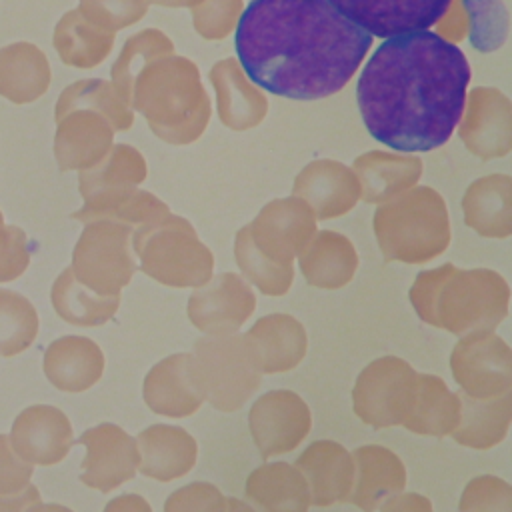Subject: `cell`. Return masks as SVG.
<instances>
[{
  "label": "cell",
  "instance_id": "cell-15",
  "mask_svg": "<svg viewBox=\"0 0 512 512\" xmlns=\"http://www.w3.org/2000/svg\"><path fill=\"white\" fill-rule=\"evenodd\" d=\"M76 442L86 448L80 466L84 486L106 494L136 476L140 462L138 446L120 426L102 422L82 432Z\"/></svg>",
  "mask_w": 512,
  "mask_h": 512
},
{
  "label": "cell",
  "instance_id": "cell-43",
  "mask_svg": "<svg viewBox=\"0 0 512 512\" xmlns=\"http://www.w3.org/2000/svg\"><path fill=\"white\" fill-rule=\"evenodd\" d=\"M148 0H80L78 12L104 30L118 32L140 22L148 12Z\"/></svg>",
  "mask_w": 512,
  "mask_h": 512
},
{
  "label": "cell",
  "instance_id": "cell-52",
  "mask_svg": "<svg viewBox=\"0 0 512 512\" xmlns=\"http://www.w3.org/2000/svg\"><path fill=\"white\" fill-rule=\"evenodd\" d=\"M148 2L164 6V8H194L202 0H148Z\"/></svg>",
  "mask_w": 512,
  "mask_h": 512
},
{
  "label": "cell",
  "instance_id": "cell-17",
  "mask_svg": "<svg viewBox=\"0 0 512 512\" xmlns=\"http://www.w3.org/2000/svg\"><path fill=\"white\" fill-rule=\"evenodd\" d=\"M8 440L30 466H54L68 456L74 434L68 416L60 408L32 404L14 418Z\"/></svg>",
  "mask_w": 512,
  "mask_h": 512
},
{
  "label": "cell",
  "instance_id": "cell-46",
  "mask_svg": "<svg viewBox=\"0 0 512 512\" xmlns=\"http://www.w3.org/2000/svg\"><path fill=\"white\" fill-rule=\"evenodd\" d=\"M30 264L28 238L22 228L14 224L0 226V282L20 278Z\"/></svg>",
  "mask_w": 512,
  "mask_h": 512
},
{
  "label": "cell",
  "instance_id": "cell-30",
  "mask_svg": "<svg viewBox=\"0 0 512 512\" xmlns=\"http://www.w3.org/2000/svg\"><path fill=\"white\" fill-rule=\"evenodd\" d=\"M464 222L484 238H508L512 234V178L488 174L474 180L462 198Z\"/></svg>",
  "mask_w": 512,
  "mask_h": 512
},
{
  "label": "cell",
  "instance_id": "cell-41",
  "mask_svg": "<svg viewBox=\"0 0 512 512\" xmlns=\"http://www.w3.org/2000/svg\"><path fill=\"white\" fill-rule=\"evenodd\" d=\"M466 36L478 52L498 50L508 36V10L502 0H460Z\"/></svg>",
  "mask_w": 512,
  "mask_h": 512
},
{
  "label": "cell",
  "instance_id": "cell-37",
  "mask_svg": "<svg viewBox=\"0 0 512 512\" xmlns=\"http://www.w3.org/2000/svg\"><path fill=\"white\" fill-rule=\"evenodd\" d=\"M50 300L54 312L68 324L94 328L106 324L120 308V296H100L82 286L70 266L52 284Z\"/></svg>",
  "mask_w": 512,
  "mask_h": 512
},
{
  "label": "cell",
  "instance_id": "cell-33",
  "mask_svg": "<svg viewBox=\"0 0 512 512\" xmlns=\"http://www.w3.org/2000/svg\"><path fill=\"white\" fill-rule=\"evenodd\" d=\"M46 54L32 42H12L0 48V96L14 104H30L50 86Z\"/></svg>",
  "mask_w": 512,
  "mask_h": 512
},
{
  "label": "cell",
  "instance_id": "cell-22",
  "mask_svg": "<svg viewBox=\"0 0 512 512\" xmlns=\"http://www.w3.org/2000/svg\"><path fill=\"white\" fill-rule=\"evenodd\" d=\"M350 456L354 462V480L346 502L358 506L362 512H374L390 496L404 490L406 468L390 448L368 444L356 448Z\"/></svg>",
  "mask_w": 512,
  "mask_h": 512
},
{
  "label": "cell",
  "instance_id": "cell-50",
  "mask_svg": "<svg viewBox=\"0 0 512 512\" xmlns=\"http://www.w3.org/2000/svg\"><path fill=\"white\" fill-rule=\"evenodd\" d=\"M104 512H152L148 500L138 494H122L112 498L106 506Z\"/></svg>",
  "mask_w": 512,
  "mask_h": 512
},
{
  "label": "cell",
  "instance_id": "cell-34",
  "mask_svg": "<svg viewBox=\"0 0 512 512\" xmlns=\"http://www.w3.org/2000/svg\"><path fill=\"white\" fill-rule=\"evenodd\" d=\"M166 214H170L168 204L156 198L152 192L138 188H114L86 198L84 206L72 212V218L84 224L94 220H110L134 230L164 218Z\"/></svg>",
  "mask_w": 512,
  "mask_h": 512
},
{
  "label": "cell",
  "instance_id": "cell-35",
  "mask_svg": "<svg viewBox=\"0 0 512 512\" xmlns=\"http://www.w3.org/2000/svg\"><path fill=\"white\" fill-rule=\"evenodd\" d=\"M116 34L84 18L78 8L68 10L54 26L52 44L66 66L88 70L106 60Z\"/></svg>",
  "mask_w": 512,
  "mask_h": 512
},
{
  "label": "cell",
  "instance_id": "cell-48",
  "mask_svg": "<svg viewBox=\"0 0 512 512\" xmlns=\"http://www.w3.org/2000/svg\"><path fill=\"white\" fill-rule=\"evenodd\" d=\"M380 512H434L432 502L416 492H398L382 502Z\"/></svg>",
  "mask_w": 512,
  "mask_h": 512
},
{
  "label": "cell",
  "instance_id": "cell-27",
  "mask_svg": "<svg viewBox=\"0 0 512 512\" xmlns=\"http://www.w3.org/2000/svg\"><path fill=\"white\" fill-rule=\"evenodd\" d=\"M458 422V396L436 374L416 372L400 426L420 436H450Z\"/></svg>",
  "mask_w": 512,
  "mask_h": 512
},
{
  "label": "cell",
  "instance_id": "cell-8",
  "mask_svg": "<svg viewBox=\"0 0 512 512\" xmlns=\"http://www.w3.org/2000/svg\"><path fill=\"white\" fill-rule=\"evenodd\" d=\"M194 360L208 400L216 410L234 412L260 388L262 370L244 334L202 336Z\"/></svg>",
  "mask_w": 512,
  "mask_h": 512
},
{
  "label": "cell",
  "instance_id": "cell-29",
  "mask_svg": "<svg viewBox=\"0 0 512 512\" xmlns=\"http://www.w3.org/2000/svg\"><path fill=\"white\" fill-rule=\"evenodd\" d=\"M352 172L360 184V198L368 204H382L416 186L422 176V160L418 156L370 150L354 160Z\"/></svg>",
  "mask_w": 512,
  "mask_h": 512
},
{
  "label": "cell",
  "instance_id": "cell-2",
  "mask_svg": "<svg viewBox=\"0 0 512 512\" xmlns=\"http://www.w3.org/2000/svg\"><path fill=\"white\" fill-rule=\"evenodd\" d=\"M370 46L372 36L326 0H250L234 36L250 82L292 100L340 92Z\"/></svg>",
  "mask_w": 512,
  "mask_h": 512
},
{
  "label": "cell",
  "instance_id": "cell-23",
  "mask_svg": "<svg viewBox=\"0 0 512 512\" xmlns=\"http://www.w3.org/2000/svg\"><path fill=\"white\" fill-rule=\"evenodd\" d=\"M220 122L230 130L256 128L268 112L264 92L248 80L236 58L218 60L210 68Z\"/></svg>",
  "mask_w": 512,
  "mask_h": 512
},
{
  "label": "cell",
  "instance_id": "cell-40",
  "mask_svg": "<svg viewBox=\"0 0 512 512\" xmlns=\"http://www.w3.org/2000/svg\"><path fill=\"white\" fill-rule=\"evenodd\" d=\"M40 320L34 304L20 292L0 288V356L12 358L32 346Z\"/></svg>",
  "mask_w": 512,
  "mask_h": 512
},
{
  "label": "cell",
  "instance_id": "cell-28",
  "mask_svg": "<svg viewBox=\"0 0 512 512\" xmlns=\"http://www.w3.org/2000/svg\"><path fill=\"white\" fill-rule=\"evenodd\" d=\"M304 280L322 290H338L352 282L358 268V254L344 234L320 230L298 252Z\"/></svg>",
  "mask_w": 512,
  "mask_h": 512
},
{
  "label": "cell",
  "instance_id": "cell-11",
  "mask_svg": "<svg viewBox=\"0 0 512 512\" xmlns=\"http://www.w3.org/2000/svg\"><path fill=\"white\" fill-rule=\"evenodd\" d=\"M450 370L468 396L496 398L512 392V350L494 332L462 336L452 348Z\"/></svg>",
  "mask_w": 512,
  "mask_h": 512
},
{
  "label": "cell",
  "instance_id": "cell-1",
  "mask_svg": "<svg viewBox=\"0 0 512 512\" xmlns=\"http://www.w3.org/2000/svg\"><path fill=\"white\" fill-rule=\"evenodd\" d=\"M470 64L436 32L386 38L364 64L356 102L368 134L398 152H430L460 122Z\"/></svg>",
  "mask_w": 512,
  "mask_h": 512
},
{
  "label": "cell",
  "instance_id": "cell-45",
  "mask_svg": "<svg viewBox=\"0 0 512 512\" xmlns=\"http://www.w3.org/2000/svg\"><path fill=\"white\" fill-rule=\"evenodd\" d=\"M164 512H226V498L214 484L192 482L166 498Z\"/></svg>",
  "mask_w": 512,
  "mask_h": 512
},
{
  "label": "cell",
  "instance_id": "cell-21",
  "mask_svg": "<svg viewBox=\"0 0 512 512\" xmlns=\"http://www.w3.org/2000/svg\"><path fill=\"white\" fill-rule=\"evenodd\" d=\"M294 466L308 484L310 504L332 506L348 500L354 480V462L342 444L316 440L304 448Z\"/></svg>",
  "mask_w": 512,
  "mask_h": 512
},
{
  "label": "cell",
  "instance_id": "cell-20",
  "mask_svg": "<svg viewBox=\"0 0 512 512\" xmlns=\"http://www.w3.org/2000/svg\"><path fill=\"white\" fill-rule=\"evenodd\" d=\"M54 158L62 172L96 166L114 146L112 126L96 112L74 110L56 120Z\"/></svg>",
  "mask_w": 512,
  "mask_h": 512
},
{
  "label": "cell",
  "instance_id": "cell-24",
  "mask_svg": "<svg viewBox=\"0 0 512 512\" xmlns=\"http://www.w3.org/2000/svg\"><path fill=\"white\" fill-rule=\"evenodd\" d=\"M262 374H278L296 368L308 348V336L300 320L274 312L258 318L244 334Z\"/></svg>",
  "mask_w": 512,
  "mask_h": 512
},
{
  "label": "cell",
  "instance_id": "cell-53",
  "mask_svg": "<svg viewBox=\"0 0 512 512\" xmlns=\"http://www.w3.org/2000/svg\"><path fill=\"white\" fill-rule=\"evenodd\" d=\"M226 512H256V510L252 506H248L244 500L226 498Z\"/></svg>",
  "mask_w": 512,
  "mask_h": 512
},
{
  "label": "cell",
  "instance_id": "cell-32",
  "mask_svg": "<svg viewBox=\"0 0 512 512\" xmlns=\"http://www.w3.org/2000/svg\"><path fill=\"white\" fill-rule=\"evenodd\" d=\"M244 496L256 512H308L310 506L308 484L288 462L262 464L250 472Z\"/></svg>",
  "mask_w": 512,
  "mask_h": 512
},
{
  "label": "cell",
  "instance_id": "cell-49",
  "mask_svg": "<svg viewBox=\"0 0 512 512\" xmlns=\"http://www.w3.org/2000/svg\"><path fill=\"white\" fill-rule=\"evenodd\" d=\"M40 492L34 484H28L14 496H0V512H24L28 506L40 502Z\"/></svg>",
  "mask_w": 512,
  "mask_h": 512
},
{
  "label": "cell",
  "instance_id": "cell-14",
  "mask_svg": "<svg viewBox=\"0 0 512 512\" xmlns=\"http://www.w3.org/2000/svg\"><path fill=\"white\" fill-rule=\"evenodd\" d=\"M464 146L480 160L502 158L512 150V102L498 88L466 92L458 128Z\"/></svg>",
  "mask_w": 512,
  "mask_h": 512
},
{
  "label": "cell",
  "instance_id": "cell-25",
  "mask_svg": "<svg viewBox=\"0 0 512 512\" xmlns=\"http://www.w3.org/2000/svg\"><path fill=\"white\" fill-rule=\"evenodd\" d=\"M42 368L54 388L84 392L102 378L104 354L88 336L66 334L46 346Z\"/></svg>",
  "mask_w": 512,
  "mask_h": 512
},
{
  "label": "cell",
  "instance_id": "cell-7",
  "mask_svg": "<svg viewBox=\"0 0 512 512\" xmlns=\"http://www.w3.org/2000/svg\"><path fill=\"white\" fill-rule=\"evenodd\" d=\"M130 242L140 270L164 286L200 288L212 278L214 256L182 216L166 214L138 226L132 230Z\"/></svg>",
  "mask_w": 512,
  "mask_h": 512
},
{
  "label": "cell",
  "instance_id": "cell-26",
  "mask_svg": "<svg viewBox=\"0 0 512 512\" xmlns=\"http://www.w3.org/2000/svg\"><path fill=\"white\" fill-rule=\"evenodd\" d=\"M136 446L140 454L138 470L160 482L176 480L196 464V440L180 426H148L136 436Z\"/></svg>",
  "mask_w": 512,
  "mask_h": 512
},
{
  "label": "cell",
  "instance_id": "cell-13",
  "mask_svg": "<svg viewBox=\"0 0 512 512\" xmlns=\"http://www.w3.org/2000/svg\"><path fill=\"white\" fill-rule=\"evenodd\" d=\"M372 38H392L432 28L450 0H326Z\"/></svg>",
  "mask_w": 512,
  "mask_h": 512
},
{
  "label": "cell",
  "instance_id": "cell-31",
  "mask_svg": "<svg viewBox=\"0 0 512 512\" xmlns=\"http://www.w3.org/2000/svg\"><path fill=\"white\" fill-rule=\"evenodd\" d=\"M458 396V422L452 438L474 450H488L502 442L512 422V392L496 398H474L456 392Z\"/></svg>",
  "mask_w": 512,
  "mask_h": 512
},
{
  "label": "cell",
  "instance_id": "cell-10",
  "mask_svg": "<svg viewBox=\"0 0 512 512\" xmlns=\"http://www.w3.org/2000/svg\"><path fill=\"white\" fill-rule=\"evenodd\" d=\"M414 374L416 370L398 356L372 360L352 388L356 416L376 430L400 426Z\"/></svg>",
  "mask_w": 512,
  "mask_h": 512
},
{
  "label": "cell",
  "instance_id": "cell-9",
  "mask_svg": "<svg viewBox=\"0 0 512 512\" xmlns=\"http://www.w3.org/2000/svg\"><path fill=\"white\" fill-rule=\"evenodd\" d=\"M132 228L110 222H86L72 250L70 270L74 278L100 296H120L136 272L130 252Z\"/></svg>",
  "mask_w": 512,
  "mask_h": 512
},
{
  "label": "cell",
  "instance_id": "cell-54",
  "mask_svg": "<svg viewBox=\"0 0 512 512\" xmlns=\"http://www.w3.org/2000/svg\"><path fill=\"white\" fill-rule=\"evenodd\" d=\"M4 224V218H2V212H0V226Z\"/></svg>",
  "mask_w": 512,
  "mask_h": 512
},
{
  "label": "cell",
  "instance_id": "cell-42",
  "mask_svg": "<svg viewBox=\"0 0 512 512\" xmlns=\"http://www.w3.org/2000/svg\"><path fill=\"white\" fill-rule=\"evenodd\" d=\"M460 512H512V486L492 474L472 478L458 502Z\"/></svg>",
  "mask_w": 512,
  "mask_h": 512
},
{
  "label": "cell",
  "instance_id": "cell-47",
  "mask_svg": "<svg viewBox=\"0 0 512 512\" xmlns=\"http://www.w3.org/2000/svg\"><path fill=\"white\" fill-rule=\"evenodd\" d=\"M34 466L24 462L12 448L6 434H0V496L22 492L32 478Z\"/></svg>",
  "mask_w": 512,
  "mask_h": 512
},
{
  "label": "cell",
  "instance_id": "cell-44",
  "mask_svg": "<svg viewBox=\"0 0 512 512\" xmlns=\"http://www.w3.org/2000/svg\"><path fill=\"white\" fill-rule=\"evenodd\" d=\"M242 6V0H202L190 8L194 30L206 40H222L236 28Z\"/></svg>",
  "mask_w": 512,
  "mask_h": 512
},
{
  "label": "cell",
  "instance_id": "cell-6",
  "mask_svg": "<svg viewBox=\"0 0 512 512\" xmlns=\"http://www.w3.org/2000/svg\"><path fill=\"white\" fill-rule=\"evenodd\" d=\"M372 224L386 262L424 264L450 246L448 208L430 186H414L382 202Z\"/></svg>",
  "mask_w": 512,
  "mask_h": 512
},
{
  "label": "cell",
  "instance_id": "cell-3",
  "mask_svg": "<svg viewBox=\"0 0 512 512\" xmlns=\"http://www.w3.org/2000/svg\"><path fill=\"white\" fill-rule=\"evenodd\" d=\"M408 298L422 322L462 338L492 332L508 316L510 288L496 270H462L446 262L422 270Z\"/></svg>",
  "mask_w": 512,
  "mask_h": 512
},
{
  "label": "cell",
  "instance_id": "cell-19",
  "mask_svg": "<svg viewBox=\"0 0 512 512\" xmlns=\"http://www.w3.org/2000/svg\"><path fill=\"white\" fill-rule=\"evenodd\" d=\"M292 196L304 200L316 218L328 220L344 216L356 206L360 200V184L346 164L320 158L298 172Z\"/></svg>",
  "mask_w": 512,
  "mask_h": 512
},
{
  "label": "cell",
  "instance_id": "cell-36",
  "mask_svg": "<svg viewBox=\"0 0 512 512\" xmlns=\"http://www.w3.org/2000/svg\"><path fill=\"white\" fill-rule=\"evenodd\" d=\"M74 110H90L100 114L114 132H126L134 124L132 108L118 96L112 82L100 78H86L66 86L56 100L54 120H60Z\"/></svg>",
  "mask_w": 512,
  "mask_h": 512
},
{
  "label": "cell",
  "instance_id": "cell-12",
  "mask_svg": "<svg viewBox=\"0 0 512 512\" xmlns=\"http://www.w3.org/2000/svg\"><path fill=\"white\" fill-rule=\"evenodd\" d=\"M248 426L264 460L300 446L312 428L308 404L292 390H270L250 408Z\"/></svg>",
  "mask_w": 512,
  "mask_h": 512
},
{
  "label": "cell",
  "instance_id": "cell-38",
  "mask_svg": "<svg viewBox=\"0 0 512 512\" xmlns=\"http://www.w3.org/2000/svg\"><path fill=\"white\" fill-rule=\"evenodd\" d=\"M146 176V158L130 144H114L96 166L80 170L78 192L86 200L104 190L136 188Z\"/></svg>",
  "mask_w": 512,
  "mask_h": 512
},
{
  "label": "cell",
  "instance_id": "cell-4",
  "mask_svg": "<svg viewBox=\"0 0 512 512\" xmlns=\"http://www.w3.org/2000/svg\"><path fill=\"white\" fill-rule=\"evenodd\" d=\"M316 232V216L296 196L270 200L234 236L240 272L266 296H284L294 282V258Z\"/></svg>",
  "mask_w": 512,
  "mask_h": 512
},
{
  "label": "cell",
  "instance_id": "cell-16",
  "mask_svg": "<svg viewBox=\"0 0 512 512\" xmlns=\"http://www.w3.org/2000/svg\"><path fill=\"white\" fill-rule=\"evenodd\" d=\"M254 308L256 296L250 284L234 272H222L192 292L186 312L192 326L208 336H218L236 332Z\"/></svg>",
  "mask_w": 512,
  "mask_h": 512
},
{
  "label": "cell",
  "instance_id": "cell-39",
  "mask_svg": "<svg viewBox=\"0 0 512 512\" xmlns=\"http://www.w3.org/2000/svg\"><path fill=\"white\" fill-rule=\"evenodd\" d=\"M172 54H174V44L162 30L144 28V30L132 34L124 42L118 58L114 60V64L110 68L112 86L116 88L118 96L130 106L132 88H134L138 74L154 60H160V58H166Z\"/></svg>",
  "mask_w": 512,
  "mask_h": 512
},
{
  "label": "cell",
  "instance_id": "cell-51",
  "mask_svg": "<svg viewBox=\"0 0 512 512\" xmlns=\"http://www.w3.org/2000/svg\"><path fill=\"white\" fill-rule=\"evenodd\" d=\"M24 512H74V510H70L68 506H62V504H54V502L44 504V502L40 500V502L28 506Z\"/></svg>",
  "mask_w": 512,
  "mask_h": 512
},
{
  "label": "cell",
  "instance_id": "cell-18",
  "mask_svg": "<svg viewBox=\"0 0 512 512\" xmlns=\"http://www.w3.org/2000/svg\"><path fill=\"white\" fill-rule=\"evenodd\" d=\"M146 406L168 418L192 416L204 402V390L192 354H172L156 362L144 378Z\"/></svg>",
  "mask_w": 512,
  "mask_h": 512
},
{
  "label": "cell",
  "instance_id": "cell-5",
  "mask_svg": "<svg viewBox=\"0 0 512 512\" xmlns=\"http://www.w3.org/2000/svg\"><path fill=\"white\" fill-rule=\"evenodd\" d=\"M130 108L166 144L196 142L210 122V98L198 66L186 56H166L148 64L136 78Z\"/></svg>",
  "mask_w": 512,
  "mask_h": 512
}]
</instances>
